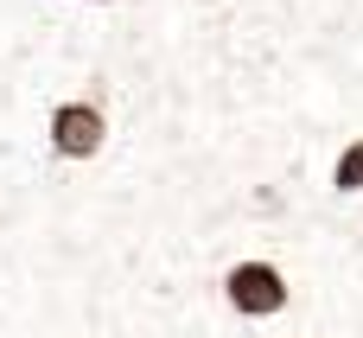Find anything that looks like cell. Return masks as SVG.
Wrapping results in <instances>:
<instances>
[{
  "label": "cell",
  "instance_id": "obj_5",
  "mask_svg": "<svg viewBox=\"0 0 363 338\" xmlns=\"http://www.w3.org/2000/svg\"><path fill=\"white\" fill-rule=\"evenodd\" d=\"M294 338H300V332H294Z\"/></svg>",
  "mask_w": 363,
  "mask_h": 338
},
{
  "label": "cell",
  "instance_id": "obj_2",
  "mask_svg": "<svg viewBox=\"0 0 363 338\" xmlns=\"http://www.w3.org/2000/svg\"><path fill=\"white\" fill-rule=\"evenodd\" d=\"M38 134H45V160H57V166H96L108 153L115 115H108V102L96 89H64V96L45 102Z\"/></svg>",
  "mask_w": 363,
  "mask_h": 338
},
{
  "label": "cell",
  "instance_id": "obj_4",
  "mask_svg": "<svg viewBox=\"0 0 363 338\" xmlns=\"http://www.w3.org/2000/svg\"><path fill=\"white\" fill-rule=\"evenodd\" d=\"M45 6H83V13H108V6H121V0H45Z\"/></svg>",
  "mask_w": 363,
  "mask_h": 338
},
{
  "label": "cell",
  "instance_id": "obj_1",
  "mask_svg": "<svg viewBox=\"0 0 363 338\" xmlns=\"http://www.w3.org/2000/svg\"><path fill=\"white\" fill-rule=\"evenodd\" d=\"M217 307L236 320V326H268V320H287L294 313V275L281 256L268 249H242L217 268Z\"/></svg>",
  "mask_w": 363,
  "mask_h": 338
},
{
  "label": "cell",
  "instance_id": "obj_3",
  "mask_svg": "<svg viewBox=\"0 0 363 338\" xmlns=\"http://www.w3.org/2000/svg\"><path fill=\"white\" fill-rule=\"evenodd\" d=\"M325 192L345 198V205H363V128L332 147V160H325Z\"/></svg>",
  "mask_w": 363,
  "mask_h": 338
}]
</instances>
